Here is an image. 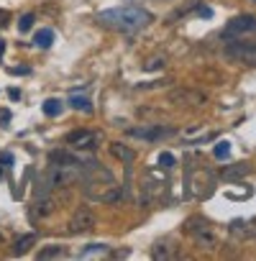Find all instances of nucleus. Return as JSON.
Listing matches in <instances>:
<instances>
[{
  "label": "nucleus",
  "instance_id": "f257e3e1",
  "mask_svg": "<svg viewBox=\"0 0 256 261\" xmlns=\"http://www.w3.org/2000/svg\"><path fill=\"white\" fill-rule=\"evenodd\" d=\"M97 21L103 26H110L115 31H123V34H134L139 29H144L146 23H151V13L139 8V6H123V8H110V11H103L97 16Z\"/></svg>",
  "mask_w": 256,
  "mask_h": 261
},
{
  "label": "nucleus",
  "instance_id": "f03ea898",
  "mask_svg": "<svg viewBox=\"0 0 256 261\" xmlns=\"http://www.w3.org/2000/svg\"><path fill=\"white\" fill-rule=\"evenodd\" d=\"M185 230L195 238V243L200 246V248H205V251H215L218 248V236H215V230H213V225L205 220V218H187V223H185Z\"/></svg>",
  "mask_w": 256,
  "mask_h": 261
},
{
  "label": "nucleus",
  "instance_id": "7ed1b4c3",
  "mask_svg": "<svg viewBox=\"0 0 256 261\" xmlns=\"http://www.w3.org/2000/svg\"><path fill=\"white\" fill-rule=\"evenodd\" d=\"M85 177L82 167H64V164H52L46 172V187L49 190H59V187H69L77 179Z\"/></svg>",
  "mask_w": 256,
  "mask_h": 261
},
{
  "label": "nucleus",
  "instance_id": "20e7f679",
  "mask_svg": "<svg viewBox=\"0 0 256 261\" xmlns=\"http://www.w3.org/2000/svg\"><path fill=\"white\" fill-rule=\"evenodd\" d=\"M64 144L74 151H95L103 144V134L100 130H90V128H74L67 134Z\"/></svg>",
  "mask_w": 256,
  "mask_h": 261
},
{
  "label": "nucleus",
  "instance_id": "39448f33",
  "mask_svg": "<svg viewBox=\"0 0 256 261\" xmlns=\"http://www.w3.org/2000/svg\"><path fill=\"white\" fill-rule=\"evenodd\" d=\"M95 228H97V215H95L92 207H87V205H80V207L72 213L69 223H67V230H69L72 236H85V233H92Z\"/></svg>",
  "mask_w": 256,
  "mask_h": 261
},
{
  "label": "nucleus",
  "instance_id": "423d86ee",
  "mask_svg": "<svg viewBox=\"0 0 256 261\" xmlns=\"http://www.w3.org/2000/svg\"><path fill=\"white\" fill-rule=\"evenodd\" d=\"M225 57L233 59V62H241V64H248V67H256V44L251 41H236V39H228L225 44Z\"/></svg>",
  "mask_w": 256,
  "mask_h": 261
},
{
  "label": "nucleus",
  "instance_id": "0eeeda50",
  "mask_svg": "<svg viewBox=\"0 0 256 261\" xmlns=\"http://www.w3.org/2000/svg\"><path fill=\"white\" fill-rule=\"evenodd\" d=\"M253 31H256V18L251 13H241L228 21V26L223 29V39H238V36H246Z\"/></svg>",
  "mask_w": 256,
  "mask_h": 261
},
{
  "label": "nucleus",
  "instance_id": "6e6552de",
  "mask_svg": "<svg viewBox=\"0 0 256 261\" xmlns=\"http://www.w3.org/2000/svg\"><path fill=\"white\" fill-rule=\"evenodd\" d=\"M167 100L174 105H205L208 95L200 90H192V87H180V90H172Z\"/></svg>",
  "mask_w": 256,
  "mask_h": 261
},
{
  "label": "nucleus",
  "instance_id": "1a4fd4ad",
  "mask_svg": "<svg viewBox=\"0 0 256 261\" xmlns=\"http://www.w3.org/2000/svg\"><path fill=\"white\" fill-rule=\"evenodd\" d=\"M174 134V128H164V125H146V128H128V136L136 139H146V141H162L167 136Z\"/></svg>",
  "mask_w": 256,
  "mask_h": 261
},
{
  "label": "nucleus",
  "instance_id": "9d476101",
  "mask_svg": "<svg viewBox=\"0 0 256 261\" xmlns=\"http://www.w3.org/2000/svg\"><path fill=\"white\" fill-rule=\"evenodd\" d=\"M110 154L118 159V162H123V164H131L134 159H136V151L131 149V146H125V144H120V141H113L110 146Z\"/></svg>",
  "mask_w": 256,
  "mask_h": 261
},
{
  "label": "nucleus",
  "instance_id": "9b49d317",
  "mask_svg": "<svg viewBox=\"0 0 256 261\" xmlns=\"http://www.w3.org/2000/svg\"><path fill=\"white\" fill-rule=\"evenodd\" d=\"M34 243H36V233H26V236H21V238L13 243V256H23V253H29Z\"/></svg>",
  "mask_w": 256,
  "mask_h": 261
},
{
  "label": "nucleus",
  "instance_id": "f8f14e48",
  "mask_svg": "<svg viewBox=\"0 0 256 261\" xmlns=\"http://www.w3.org/2000/svg\"><path fill=\"white\" fill-rule=\"evenodd\" d=\"M57 210V200L52 197V195H41L39 200H36V213L41 215V218H46V215H52Z\"/></svg>",
  "mask_w": 256,
  "mask_h": 261
},
{
  "label": "nucleus",
  "instance_id": "ddd939ff",
  "mask_svg": "<svg viewBox=\"0 0 256 261\" xmlns=\"http://www.w3.org/2000/svg\"><path fill=\"white\" fill-rule=\"evenodd\" d=\"M151 256L154 258H174L177 253H174V246L169 241H159V243L151 246Z\"/></svg>",
  "mask_w": 256,
  "mask_h": 261
},
{
  "label": "nucleus",
  "instance_id": "4468645a",
  "mask_svg": "<svg viewBox=\"0 0 256 261\" xmlns=\"http://www.w3.org/2000/svg\"><path fill=\"white\" fill-rule=\"evenodd\" d=\"M248 172H251V169H248V164H233V167H225V169H223V177L233 182V179H241V177H246Z\"/></svg>",
  "mask_w": 256,
  "mask_h": 261
},
{
  "label": "nucleus",
  "instance_id": "2eb2a0df",
  "mask_svg": "<svg viewBox=\"0 0 256 261\" xmlns=\"http://www.w3.org/2000/svg\"><path fill=\"white\" fill-rule=\"evenodd\" d=\"M36 46H41V49H49L52 46V41H54V31L52 29H41L39 34H36Z\"/></svg>",
  "mask_w": 256,
  "mask_h": 261
},
{
  "label": "nucleus",
  "instance_id": "dca6fc26",
  "mask_svg": "<svg viewBox=\"0 0 256 261\" xmlns=\"http://www.w3.org/2000/svg\"><path fill=\"white\" fill-rule=\"evenodd\" d=\"M69 105H72L74 110H82V113H92V105H90V100H87L85 95H72V97H69Z\"/></svg>",
  "mask_w": 256,
  "mask_h": 261
},
{
  "label": "nucleus",
  "instance_id": "f3484780",
  "mask_svg": "<svg viewBox=\"0 0 256 261\" xmlns=\"http://www.w3.org/2000/svg\"><path fill=\"white\" fill-rule=\"evenodd\" d=\"M67 251H64V246H46V248H41L39 251V258H62Z\"/></svg>",
  "mask_w": 256,
  "mask_h": 261
},
{
  "label": "nucleus",
  "instance_id": "a211bd4d",
  "mask_svg": "<svg viewBox=\"0 0 256 261\" xmlns=\"http://www.w3.org/2000/svg\"><path fill=\"white\" fill-rule=\"evenodd\" d=\"M44 113H46L49 118L59 115V113H62V100H57V97H49V100L44 102Z\"/></svg>",
  "mask_w": 256,
  "mask_h": 261
},
{
  "label": "nucleus",
  "instance_id": "6ab92c4d",
  "mask_svg": "<svg viewBox=\"0 0 256 261\" xmlns=\"http://www.w3.org/2000/svg\"><path fill=\"white\" fill-rule=\"evenodd\" d=\"M213 154H215V159H228V154H231V144H228V141H220V144H215Z\"/></svg>",
  "mask_w": 256,
  "mask_h": 261
},
{
  "label": "nucleus",
  "instance_id": "aec40b11",
  "mask_svg": "<svg viewBox=\"0 0 256 261\" xmlns=\"http://www.w3.org/2000/svg\"><path fill=\"white\" fill-rule=\"evenodd\" d=\"M34 21H36V16H34V13H26V16H21V21H18V31H21V34H26V31L34 26Z\"/></svg>",
  "mask_w": 256,
  "mask_h": 261
},
{
  "label": "nucleus",
  "instance_id": "412c9836",
  "mask_svg": "<svg viewBox=\"0 0 256 261\" xmlns=\"http://www.w3.org/2000/svg\"><path fill=\"white\" fill-rule=\"evenodd\" d=\"M164 64H167V57H154L149 64H144V69H146V72H154V69H162Z\"/></svg>",
  "mask_w": 256,
  "mask_h": 261
},
{
  "label": "nucleus",
  "instance_id": "4be33fe9",
  "mask_svg": "<svg viewBox=\"0 0 256 261\" xmlns=\"http://www.w3.org/2000/svg\"><path fill=\"white\" fill-rule=\"evenodd\" d=\"M108 251V246L105 243H92V246H87L85 251H82V256H92V253H105Z\"/></svg>",
  "mask_w": 256,
  "mask_h": 261
},
{
  "label": "nucleus",
  "instance_id": "5701e85b",
  "mask_svg": "<svg viewBox=\"0 0 256 261\" xmlns=\"http://www.w3.org/2000/svg\"><path fill=\"white\" fill-rule=\"evenodd\" d=\"M159 164L169 169V167H174V156H172L169 151H162V154H159Z\"/></svg>",
  "mask_w": 256,
  "mask_h": 261
},
{
  "label": "nucleus",
  "instance_id": "b1692460",
  "mask_svg": "<svg viewBox=\"0 0 256 261\" xmlns=\"http://www.w3.org/2000/svg\"><path fill=\"white\" fill-rule=\"evenodd\" d=\"M8 120H11V113H8V110H0V123L8 125Z\"/></svg>",
  "mask_w": 256,
  "mask_h": 261
},
{
  "label": "nucleus",
  "instance_id": "393cba45",
  "mask_svg": "<svg viewBox=\"0 0 256 261\" xmlns=\"http://www.w3.org/2000/svg\"><path fill=\"white\" fill-rule=\"evenodd\" d=\"M197 11H200V16H205V18H210V16H213V11H210V8H205V6H200Z\"/></svg>",
  "mask_w": 256,
  "mask_h": 261
},
{
  "label": "nucleus",
  "instance_id": "a878e982",
  "mask_svg": "<svg viewBox=\"0 0 256 261\" xmlns=\"http://www.w3.org/2000/svg\"><path fill=\"white\" fill-rule=\"evenodd\" d=\"M3 51H6V41L0 39V57H3Z\"/></svg>",
  "mask_w": 256,
  "mask_h": 261
}]
</instances>
